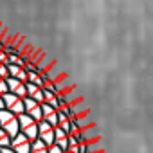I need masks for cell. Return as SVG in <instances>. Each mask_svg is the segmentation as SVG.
I'll return each mask as SVG.
<instances>
[{
  "label": "cell",
  "mask_w": 153,
  "mask_h": 153,
  "mask_svg": "<svg viewBox=\"0 0 153 153\" xmlns=\"http://www.w3.org/2000/svg\"><path fill=\"white\" fill-rule=\"evenodd\" d=\"M0 153H15L11 148H4V149H0Z\"/></svg>",
  "instance_id": "ffe728a7"
},
{
  "label": "cell",
  "mask_w": 153,
  "mask_h": 153,
  "mask_svg": "<svg viewBox=\"0 0 153 153\" xmlns=\"http://www.w3.org/2000/svg\"><path fill=\"white\" fill-rule=\"evenodd\" d=\"M4 105H6V110L11 112V114H15V115L25 114L24 99H20V97L15 96V94H6V96H4Z\"/></svg>",
  "instance_id": "3957f363"
},
{
  "label": "cell",
  "mask_w": 153,
  "mask_h": 153,
  "mask_svg": "<svg viewBox=\"0 0 153 153\" xmlns=\"http://www.w3.org/2000/svg\"><path fill=\"white\" fill-rule=\"evenodd\" d=\"M0 110H6V105H4V97L0 96Z\"/></svg>",
  "instance_id": "d6986e66"
},
{
  "label": "cell",
  "mask_w": 153,
  "mask_h": 153,
  "mask_svg": "<svg viewBox=\"0 0 153 153\" xmlns=\"http://www.w3.org/2000/svg\"><path fill=\"white\" fill-rule=\"evenodd\" d=\"M7 88H9V94H15V96H18L20 99H25V97H27V87H25V83H22L20 79L7 78Z\"/></svg>",
  "instance_id": "52a82bcc"
},
{
  "label": "cell",
  "mask_w": 153,
  "mask_h": 153,
  "mask_svg": "<svg viewBox=\"0 0 153 153\" xmlns=\"http://www.w3.org/2000/svg\"><path fill=\"white\" fill-rule=\"evenodd\" d=\"M42 115H43V119L42 121H45V123H49L51 126H58V110L56 108H52L51 105H47V103H43L42 105Z\"/></svg>",
  "instance_id": "ba28073f"
},
{
  "label": "cell",
  "mask_w": 153,
  "mask_h": 153,
  "mask_svg": "<svg viewBox=\"0 0 153 153\" xmlns=\"http://www.w3.org/2000/svg\"><path fill=\"white\" fill-rule=\"evenodd\" d=\"M24 106H25V114H27L29 117H33L36 123H40V121L43 119V115H42V105L36 103L34 99L25 97V99H24Z\"/></svg>",
  "instance_id": "8992f818"
},
{
  "label": "cell",
  "mask_w": 153,
  "mask_h": 153,
  "mask_svg": "<svg viewBox=\"0 0 153 153\" xmlns=\"http://www.w3.org/2000/svg\"><path fill=\"white\" fill-rule=\"evenodd\" d=\"M49 153H65V151H63L58 144H51V146H49Z\"/></svg>",
  "instance_id": "ac0fdd59"
},
{
  "label": "cell",
  "mask_w": 153,
  "mask_h": 153,
  "mask_svg": "<svg viewBox=\"0 0 153 153\" xmlns=\"http://www.w3.org/2000/svg\"><path fill=\"white\" fill-rule=\"evenodd\" d=\"M31 146H33V140H29L22 133H18L15 139H11V144H9V148L15 153H31Z\"/></svg>",
  "instance_id": "277c9868"
},
{
  "label": "cell",
  "mask_w": 153,
  "mask_h": 153,
  "mask_svg": "<svg viewBox=\"0 0 153 153\" xmlns=\"http://www.w3.org/2000/svg\"><path fill=\"white\" fill-rule=\"evenodd\" d=\"M0 128H2L11 139H15L20 133V123H18V115L7 112V110H0Z\"/></svg>",
  "instance_id": "6da1fadb"
},
{
  "label": "cell",
  "mask_w": 153,
  "mask_h": 153,
  "mask_svg": "<svg viewBox=\"0 0 153 153\" xmlns=\"http://www.w3.org/2000/svg\"><path fill=\"white\" fill-rule=\"evenodd\" d=\"M31 153H49V146H47V144H43L40 139H36V140H33Z\"/></svg>",
  "instance_id": "4fadbf2b"
},
{
  "label": "cell",
  "mask_w": 153,
  "mask_h": 153,
  "mask_svg": "<svg viewBox=\"0 0 153 153\" xmlns=\"http://www.w3.org/2000/svg\"><path fill=\"white\" fill-rule=\"evenodd\" d=\"M38 139L47 146L54 144V126H51L45 121H40L38 123Z\"/></svg>",
  "instance_id": "5b68a950"
},
{
  "label": "cell",
  "mask_w": 153,
  "mask_h": 153,
  "mask_svg": "<svg viewBox=\"0 0 153 153\" xmlns=\"http://www.w3.org/2000/svg\"><path fill=\"white\" fill-rule=\"evenodd\" d=\"M7 70H9V78H15V79H20L22 83H27V70L20 65H7Z\"/></svg>",
  "instance_id": "30bf717a"
},
{
  "label": "cell",
  "mask_w": 153,
  "mask_h": 153,
  "mask_svg": "<svg viewBox=\"0 0 153 153\" xmlns=\"http://www.w3.org/2000/svg\"><path fill=\"white\" fill-rule=\"evenodd\" d=\"M18 123H20V133L25 135L29 140H36L38 139V123L29 117L27 114L18 115Z\"/></svg>",
  "instance_id": "7a4b0ae2"
},
{
  "label": "cell",
  "mask_w": 153,
  "mask_h": 153,
  "mask_svg": "<svg viewBox=\"0 0 153 153\" xmlns=\"http://www.w3.org/2000/svg\"><path fill=\"white\" fill-rule=\"evenodd\" d=\"M27 83H33V85L43 88V79H42L40 72H27Z\"/></svg>",
  "instance_id": "7c38bea8"
},
{
  "label": "cell",
  "mask_w": 153,
  "mask_h": 153,
  "mask_svg": "<svg viewBox=\"0 0 153 153\" xmlns=\"http://www.w3.org/2000/svg\"><path fill=\"white\" fill-rule=\"evenodd\" d=\"M0 78H2V79H7V78H9L7 65H4V63H0Z\"/></svg>",
  "instance_id": "2e32d148"
},
{
  "label": "cell",
  "mask_w": 153,
  "mask_h": 153,
  "mask_svg": "<svg viewBox=\"0 0 153 153\" xmlns=\"http://www.w3.org/2000/svg\"><path fill=\"white\" fill-rule=\"evenodd\" d=\"M0 63H4V65H9V56L4 52V49H0Z\"/></svg>",
  "instance_id": "e0dca14e"
},
{
  "label": "cell",
  "mask_w": 153,
  "mask_h": 153,
  "mask_svg": "<svg viewBox=\"0 0 153 153\" xmlns=\"http://www.w3.org/2000/svg\"><path fill=\"white\" fill-rule=\"evenodd\" d=\"M9 144H11V137L0 128V149H4V148H9Z\"/></svg>",
  "instance_id": "5bb4252c"
},
{
  "label": "cell",
  "mask_w": 153,
  "mask_h": 153,
  "mask_svg": "<svg viewBox=\"0 0 153 153\" xmlns=\"http://www.w3.org/2000/svg\"><path fill=\"white\" fill-rule=\"evenodd\" d=\"M54 144H58L63 151H67L68 149V133L67 131H63L61 128H54Z\"/></svg>",
  "instance_id": "9c48e42d"
},
{
  "label": "cell",
  "mask_w": 153,
  "mask_h": 153,
  "mask_svg": "<svg viewBox=\"0 0 153 153\" xmlns=\"http://www.w3.org/2000/svg\"><path fill=\"white\" fill-rule=\"evenodd\" d=\"M25 87H27V97H31V99H34L36 103L42 105L43 103V88H40L33 83H25Z\"/></svg>",
  "instance_id": "8fae6325"
},
{
  "label": "cell",
  "mask_w": 153,
  "mask_h": 153,
  "mask_svg": "<svg viewBox=\"0 0 153 153\" xmlns=\"http://www.w3.org/2000/svg\"><path fill=\"white\" fill-rule=\"evenodd\" d=\"M6 94H9V88H7V79H2L0 78V96H6Z\"/></svg>",
  "instance_id": "9a60e30c"
}]
</instances>
